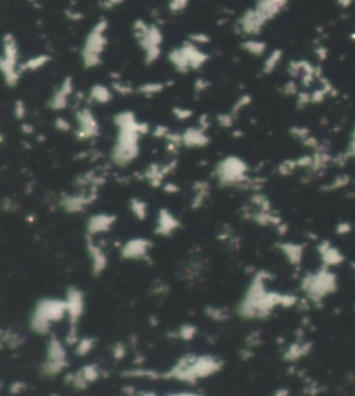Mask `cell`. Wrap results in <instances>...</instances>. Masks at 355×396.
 <instances>
[{"instance_id":"obj_1","label":"cell","mask_w":355,"mask_h":396,"mask_svg":"<svg viewBox=\"0 0 355 396\" xmlns=\"http://www.w3.org/2000/svg\"><path fill=\"white\" fill-rule=\"evenodd\" d=\"M117 136L111 150V161L118 166H126L141 154L142 136L150 133L149 123L139 121L132 111L114 115Z\"/></svg>"},{"instance_id":"obj_2","label":"cell","mask_w":355,"mask_h":396,"mask_svg":"<svg viewBox=\"0 0 355 396\" xmlns=\"http://www.w3.org/2000/svg\"><path fill=\"white\" fill-rule=\"evenodd\" d=\"M107 31L108 21L100 18L86 35L81 50V60L85 68H96L103 63V54L107 48Z\"/></svg>"},{"instance_id":"obj_3","label":"cell","mask_w":355,"mask_h":396,"mask_svg":"<svg viewBox=\"0 0 355 396\" xmlns=\"http://www.w3.org/2000/svg\"><path fill=\"white\" fill-rule=\"evenodd\" d=\"M133 36L144 53L146 64H154L161 56L164 35L157 25H150L144 19H136L133 22Z\"/></svg>"},{"instance_id":"obj_4","label":"cell","mask_w":355,"mask_h":396,"mask_svg":"<svg viewBox=\"0 0 355 396\" xmlns=\"http://www.w3.org/2000/svg\"><path fill=\"white\" fill-rule=\"evenodd\" d=\"M19 49L14 35L6 33L1 40V54H0V74L4 83L10 87L18 85L21 71H19Z\"/></svg>"},{"instance_id":"obj_5","label":"cell","mask_w":355,"mask_h":396,"mask_svg":"<svg viewBox=\"0 0 355 396\" xmlns=\"http://www.w3.org/2000/svg\"><path fill=\"white\" fill-rule=\"evenodd\" d=\"M75 136L79 140H92L100 134V123L90 108H81L75 114Z\"/></svg>"},{"instance_id":"obj_6","label":"cell","mask_w":355,"mask_h":396,"mask_svg":"<svg viewBox=\"0 0 355 396\" xmlns=\"http://www.w3.org/2000/svg\"><path fill=\"white\" fill-rule=\"evenodd\" d=\"M96 201V193L90 191H79L75 194H66L60 199V205L68 214H79Z\"/></svg>"},{"instance_id":"obj_7","label":"cell","mask_w":355,"mask_h":396,"mask_svg":"<svg viewBox=\"0 0 355 396\" xmlns=\"http://www.w3.org/2000/svg\"><path fill=\"white\" fill-rule=\"evenodd\" d=\"M72 95H74V79H72V76H66L61 81V83L57 86L56 90L53 92V95L49 100V107L53 111L66 110Z\"/></svg>"},{"instance_id":"obj_8","label":"cell","mask_w":355,"mask_h":396,"mask_svg":"<svg viewBox=\"0 0 355 396\" xmlns=\"http://www.w3.org/2000/svg\"><path fill=\"white\" fill-rule=\"evenodd\" d=\"M117 223V216L108 212L94 214L86 222V234L97 237L103 233H108Z\"/></svg>"},{"instance_id":"obj_9","label":"cell","mask_w":355,"mask_h":396,"mask_svg":"<svg viewBox=\"0 0 355 396\" xmlns=\"http://www.w3.org/2000/svg\"><path fill=\"white\" fill-rule=\"evenodd\" d=\"M179 227H180V222L177 215L171 212L168 208H161L156 217V226H154L156 234L161 237H171L177 233Z\"/></svg>"},{"instance_id":"obj_10","label":"cell","mask_w":355,"mask_h":396,"mask_svg":"<svg viewBox=\"0 0 355 396\" xmlns=\"http://www.w3.org/2000/svg\"><path fill=\"white\" fill-rule=\"evenodd\" d=\"M151 243L143 237H136L126 241L121 249V254L126 259H143L149 255Z\"/></svg>"},{"instance_id":"obj_11","label":"cell","mask_w":355,"mask_h":396,"mask_svg":"<svg viewBox=\"0 0 355 396\" xmlns=\"http://www.w3.org/2000/svg\"><path fill=\"white\" fill-rule=\"evenodd\" d=\"M216 175H218V179L221 183L224 184H231L237 182V179L240 178L242 175V166H240V162L234 158H226L222 161L218 168H216Z\"/></svg>"},{"instance_id":"obj_12","label":"cell","mask_w":355,"mask_h":396,"mask_svg":"<svg viewBox=\"0 0 355 396\" xmlns=\"http://www.w3.org/2000/svg\"><path fill=\"white\" fill-rule=\"evenodd\" d=\"M182 136V146L187 147V148H198V147H204L208 144V136L206 134V129L200 128V126H192L187 128L186 131L180 133Z\"/></svg>"},{"instance_id":"obj_13","label":"cell","mask_w":355,"mask_h":396,"mask_svg":"<svg viewBox=\"0 0 355 396\" xmlns=\"http://www.w3.org/2000/svg\"><path fill=\"white\" fill-rule=\"evenodd\" d=\"M180 48H182L183 53H185V56H186V60L187 63H189L190 69H200V68L207 63L208 56H207L203 50H200L197 45L192 43L190 40H187L185 43H182Z\"/></svg>"},{"instance_id":"obj_14","label":"cell","mask_w":355,"mask_h":396,"mask_svg":"<svg viewBox=\"0 0 355 396\" xmlns=\"http://www.w3.org/2000/svg\"><path fill=\"white\" fill-rule=\"evenodd\" d=\"M85 237H86V249H88V252H89L90 258H92L93 269L96 272H102L104 267H106V264H107L106 252H104L102 247L96 244L94 237L88 236V234Z\"/></svg>"},{"instance_id":"obj_15","label":"cell","mask_w":355,"mask_h":396,"mask_svg":"<svg viewBox=\"0 0 355 396\" xmlns=\"http://www.w3.org/2000/svg\"><path fill=\"white\" fill-rule=\"evenodd\" d=\"M114 97V92L108 86L96 83L89 90V100L96 104H108Z\"/></svg>"},{"instance_id":"obj_16","label":"cell","mask_w":355,"mask_h":396,"mask_svg":"<svg viewBox=\"0 0 355 396\" xmlns=\"http://www.w3.org/2000/svg\"><path fill=\"white\" fill-rule=\"evenodd\" d=\"M50 60L52 58H50V56H47V54H36V56L25 60L24 63H21L19 71H21V74H24V72H36L39 69L45 68L49 64Z\"/></svg>"},{"instance_id":"obj_17","label":"cell","mask_w":355,"mask_h":396,"mask_svg":"<svg viewBox=\"0 0 355 396\" xmlns=\"http://www.w3.org/2000/svg\"><path fill=\"white\" fill-rule=\"evenodd\" d=\"M168 61L169 64L174 66L178 72H180V74H186V72L190 71V66H189V63H187L186 56H185V53H183V50H182L180 46L172 49L169 51Z\"/></svg>"},{"instance_id":"obj_18","label":"cell","mask_w":355,"mask_h":396,"mask_svg":"<svg viewBox=\"0 0 355 396\" xmlns=\"http://www.w3.org/2000/svg\"><path fill=\"white\" fill-rule=\"evenodd\" d=\"M129 209H131L132 215L136 217L138 220H146L147 216H149V208H147V204L142 199V198L133 197L131 198L129 201Z\"/></svg>"},{"instance_id":"obj_19","label":"cell","mask_w":355,"mask_h":396,"mask_svg":"<svg viewBox=\"0 0 355 396\" xmlns=\"http://www.w3.org/2000/svg\"><path fill=\"white\" fill-rule=\"evenodd\" d=\"M165 85L161 83V82H146L138 87V92L142 96H146V97H151V96H156L161 93L164 90Z\"/></svg>"},{"instance_id":"obj_20","label":"cell","mask_w":355,"mask_h":396,"mask_svg":"<svg viewBox=\"0 0 355 396\" xmlns=\"http://www.w3.org/2000/svg\"><path fill=\"white\" fill-rule=\"evenodd\" d=\"M193 190H195V196H193V204H192V207L197 208L203 204L204 198L207 197V190H208V187H207L206 183H200V184L197 183Z\"/></svg>"},{"instance_id":"obj_21","label":"cell","mask_w":355,"mask_h":396,"mask_svg":"<svg viewBox=\"0 0 355 396\" xmlns=\"http://www.w3.org/2000/svg\"><path fill=\"white\" fill-rule=\"evenodd\" d=\"M189 3H190V0H169L168 11L172 14H179L187 9Z\"/></svg>"},{"instance_id":"obj_22","label":"cell","mask_w":355,"mask_h":396,"mask_svg":"<svg viewBox=\"0 0 355 396\" xmlns=\"http://www.w3.org/2000/svg\"><path fill=\"white\" fill-rule=\"evenodd\" d=\"M172 114H174V116L177 119H179V121H186L189 118H192V115H193L192 110L183 108V107H174L172 108Z\"/></svg>"},{"instance_id":"obj_23","label":"cell","mask_w":355,"mask_h":396,"mask_svg":"<svg viewBox=\"0 0 355 396\" xmlns=\"http://www.w3.org/2000/svg\"><path fill=\"white\" fill-rule=\"evenodd\" d=\"M14 116L19 121H22L27 116V105L22 100H17L14 103Z\"/></svg>"},{"instance_id":"obj_24","label":"cell","mask_w":355,"mask_h":396,"mask_svg":"<svg viewBox=\"0 0 355 396\" xmlns=\"http://www.w3.org/2000/svg\"><path fill=\"white\" fill-rule=\"evenodd\" d=\"M112 86H114V90L122 96L132 95V92H133V87H131L128 83H124V82H114Z\"/></svg>"},{"instance_id":"obj_25","label":"cell","mask_w":355,"mask_h":396,"mask_svg":"<svg viewBox=\"0 0 355 396\" xmlns=\"http://www.w3.org/2000/svg\"><path fill=\"white\" fill-rule=\"evenodd\" d=\"M56 129L57 131H60V132L67 133L72 129V125L70 123V121H67L66 118L58 116V118L56 119Z\"/></svg>"},{"instance_id":"obj_26","label":"cell","mask_w":355,"mask_h":396,"mask_svg":"<svg viewBox=\"0 0 355 396\" xmlns=\"http://www.w3.org/2000/svg\"><path fill=\"white\" fill-rule=\"evenodd\" d=\"M169 132H171V131H169L165 125H157V126L153 129V132L151 133H153L156 137H159V139H164V140H165V137L168 136Z\"/></svg>"},{"instance_id":"obj_27","label":"cell","mask_w":355,"mask_h":396,"mask_svg":"<svg viewBox=\"0 0 355 396\" xmlns=\"http://www.w3.org/2000/svg\"><path fill=\"white\" fill-rule=\"evenodd\" d=\"M244 49L251 51L254 54H260L261 53V43L260 42H254V40H248L244 43Z\"/></svg>"},{"instance_id":"obj_28","label":"cell","mask_w":355,"mask_h":396,"mask_svg":"<svg viewBox=\"0 0 355 396\" xmlns=\"http://www.w3.org/2000/svg\"><path fill=\"white\" fill-rule=\"evenodd\" d=\"M189 40H190L192 43H195V45L198 46V45H204V43H207L210 39H208V36L204 35V33H195V35H190Z\"/></svg>"},{"instance_id":"obj_29","label":"cell","mask_w":355,"mask_h":396,"mask_svg":"<svg viewBox=\"0 0 355 396\" xmlns=\"http://www.w3.org/2000/svg\"><path fill=\"white\" fill-rule=\"evenodd\" d=\"M124 0H104V4H107V7H114L121 4Z\"/></svg>"},{"instance_id":"obj_30","label":"cell","mask_w":355,"mask_h":396,"mask_svg":"<svg viewBox=\"0 0 355 396\" xmlns=\"http://www.w3.org/2000/svg\"><path fill=\"white\" fill-rule=\"evenodd\" d=\"M3 142V136H1V134H0V143Z\"/></svg>"}]
</instances>
